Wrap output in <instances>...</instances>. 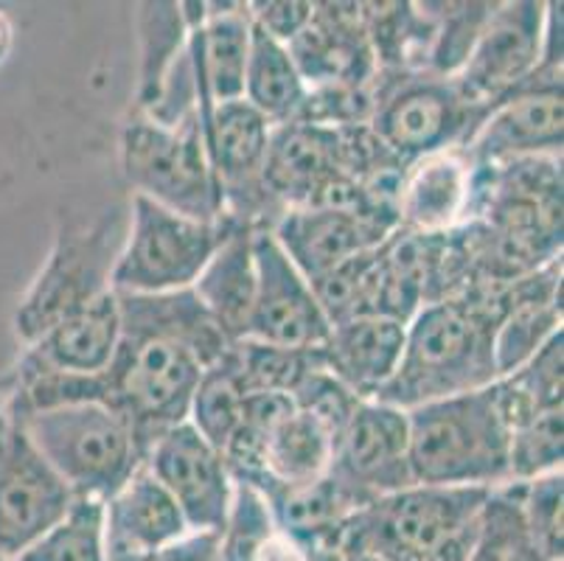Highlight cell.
I'll use <instances>...</instances> for the list:
<instances>
[{
	"instance_id": "obj_36",
	"label": "cell",
	"mask_w": 564,
	"mask_h": 561,
	"mask_svg": "<svg viewBox=\"0 0 564 561\" xmlns=\"http://www.w3.org/2000/svg\"><path fill=\"white\" fill-rule=\"evenodd\" d=\"M18 561H107L105 503L76 500L59 525Z\"/></svg>"
},
{
	"instance_id": "obj_15",
	"label": "cell",
	"mask_w": 564,
	"mask_h": 561,
	"mask_svg": "<svg viewBox=\"0 0 564 561\" xmlns=\"http://www.w3.org/2000/svg\"><path fill=\"white\" fill-rule=\"evenodd\" d=\"M329 475L366 500L415 486L408 410L384 401H362L335 441Z\"/></svg>"
},
{
	"instance_id": "obj_25",
	"label": "cell",
	"mask_w": 564,
	"mask_h": 561,
	"mask_svg": "<svg viewBox=\"0 0 564 561\" xmlns=\"http://www.w3.org/2000/svg\"><path fill=\"white\" fill-rule=\"evenodd\" d=\"M404 348V323L391 317H351L335 323L323 343V365L357 399L373 401L397 374Z\"/></svg>"
},
{
	"instance_id": "obj_37",
	"label": "cell",
	"mask_w": 564,
	"mask_h": 561,
	"mask_svg": "<svg viewBox=\"0 0 564 561\" xmlns=\"http://www.w3.org/2000/svg\"><path fill=\"white\" fill-rule=\"evenodd\" d=\"M564 410L528 416L511 427L509 439V483H525L533 477L562 472L564 461Z\"/></svg>"
},
{
	"instance_id": "obj_32",
	"label": "cell",
	"mask_w": 564,
	"mask_h": 561,
	"mask_svg": "<svg viewBox=\"0 0 564 561\" xmlns=\"http://www.w3.org/2000/svg\"><path fill=\"white\" fill-rule=\"evenodd\" d=\"M562 346L564 334L558 332L522 368L495 382L509 427L528 416L562 408Z\"/></svg>"
},
{
	"instance_id": "obj_10",
	"label": "cell",
	"mask_w": 564,
	"mask_h": 561,
	"mask_svg": "<svg viewBox=\"0 0 564 561\" xmlns=\"http://www.w3.org/2000/svg\"><path fill=\"white\" fill-rule=\"evenodd\" d=\"M76 494L43 457L20 419L0 408V559L18 561L65 519Z\"/></svg>"
},
{
	"instance_id": "obj_16",
	"label": "cell",
	"mask_w": 564,
	"mask_h": 561,
	"mask_svg": "<svg viewBox=\"0 0 564 561\" xmlns=\"http://www.w3.org/2000/svg\"><path fill=\"white\" fill-rule=\"evenodd\" d=\"M340 174H348L343 127L306 121L273 127L261 169V185L279 216L284 211L312 205L323 185Z\"/></svg>"
},
{
	"instance_id": "obj_20",
	"label": "cell",
	"mask_w": 564,
	"mask_h": 561,
	"mask_svg": "<svg viewBox=\"0 0 564 561\" xmlns=\"http://www.w3.org/2000/svg\"><path fill=\"white\" fill-rule=\"evenodd\" d=\"M475 163L464 147L430 154L404 169L397 192V223L410 234H447L469 214Z\"/></svg>"
},
{
	"instance_id": "obj_33",
	"label": "cell",
	"mask_w": 564,
	"mask_h": 561,
	"mask_svg": "<svg viewBox=\"0 0 564 561\" xmlns=\"http://www.w3.org/2000/svg\"><path fill=\"white\" fill-rule=\"evenodd\" d=\"M234 357L248 393H286L323 365L321 348H286L259 339H236Z\"/></svg>"
},
{
	"instance_id": "obj_28",
	"label": "cell",
	"mask_w": 564,
	"mask_h": 561,
	"mask_svg": "<svg viewBox=\"0 0 564 561\" xmlns=\"http://www.w3.org/2000/svg\"><path fill=\"white\" fill-rule=\"evenodd\" d=\"M306 96H310V87L292 60L290 48L253 25L248 71H245V101L273 127H281L301 116Z\"/></svg>"
},
{
	"instance_id": "obj_19",
	"label": "cell",
	"mask_w": 564,
	"mask_h": 561,
	"mask_svg": "<svg viewBox=\"0 0 564 561\" xmlns=\"http://www.w3.org/2000/svg\"><path fill=\"white\" fill-rule=\"evenodd\" d=\"M250 31L253 23L248 3H205V20L188 29V56L197 82L203 130L214 107L245 99Z\"/></svg>"
},
{
	"instance_id": "obj_29",
	"label": "cell",
	"mask_w": 564,
	"mask_h": 561,
	"mask_svg": "<svg viewBox=\"0 0 564 561\" xmlns=\"http://www.w3.org/2000/svg\"><path fill=\"white\" fill-rule=\"evenodd\" d=\"M138 87L135 112L143 116L155 105L163 82L172 74L188 43V23L181 3H138Z\"/></svg>"
},
{
	"instance_id": "obj_41",
	"label": "cell",
	"mask_w": 564,
	"mask_h": 561,
	"mask_svg": "<svg viewBox=\"0 0 564 561\" xmlns=\"http://www.w3.org/2000/svg\"><path fill=\"white\" fill-rule=\"evenodd\" d=\"M124 561H219V533L188 531L186 537L166 544L163 550Z\"/></svg>"
},
{
	"instance_id": "obj_11",
	"label": "cell",
	"mask_w": 564,
	"mask_h": 561,
	"mask_svg": "<svg viewBox=\"0 0 564 561\" xmlns=\"http://www.w3.org/2000/svg\"><path fill=\"white\" fill-rule=\"evenodd\" d=\"M542 34H545V3L536 0L495 3L469 56L449 79L458 85L469 105L489 112L497 101L525 85L533 71L540 68Z\"/></svg>"
},
{
	"instance_id": "obj_21",
	"label": "cell",
	"mask_w": 564,
	"mask_h": 561,
	"mask_svg": "<svg viewBox=\"0 0 564 561\" xmlns=\"http://www.w3.org/2000/svg\"><path fill=\"white\" fill-rule=\"evenodd\" d=\"M118 339H121V309L116 292H107L90 306L79 309L48 328L32 346H23L14 368L99 377L110 368Z\"/></svg>"
},
{
	"instance_id": "obj_4",
	"label": "cell",
	"mask_w": 564,
	"mask_h": 561,
	"mask_svg": "<svg viewBox=\"0 0 564 561\" xmlns=\"http://www.w3.org/2000/svg\"><path fill=\"white\" fill-rule=\"evenodd\" d=\"M127 214L105 211L90 225L63 223L51 253L14 309L12 326L23 346L112 292V270L124 245Z\"/></svg>"
},
{
	"instance_id": "obj_3",
	"label": "cell",
	"mask_w": 564,
	"mask_h": 561,
	"mask_svg": "<svg viewBox=\"0 0 564 561\" xmlns=\"http://www.w3.org/2000/svg\"><path fill=\"white\" fill-rule=\"evenodd\" d=\"M408 427L415 483L453 488L509 483L511 427L495 382L408 410Z\"/></svg>"
},
{
	"instance_id": "obj_42",
	"label": "cell",
	"mask_w": 564,
	"mask_h": 561,
	"mask_svg": "<svg viewBox=\"0 0 564 561\" xmlns=\"http://www.w3.org/2000/svg\"><path fill=\"white\" fill-rule=\"evenodd\" d=\"M478 522L480 517L471 525H466L464 531L455 533L453 539H447L438 550H433L424 561H469L471 548H475V539H478Z\"/></svg>"
},
{
	"instance_id": "obj_14",
	"label": "cell",
	"mask_w": 564,
	"mask_h": 561,
	"mask_svg": "<svg viewBox=\"0 0 564 561\" xmlns=\"http://www.w3.org/2000/svg\"><path fill=\"white\" fill-rule=\"evenodd\" d=\"M143 466L177 503L188 531H223L234 500V477L223 452L214 450L188 421L163 432L143 457Z\"/></svg>"
},
{
	"instance_id": "obj_8",
	"label": "cell",
	"mask_w": 564,
	"mask_h": 561,
	"mask_svg": "<svg viewBox=\"0 0 564 561\" xmlns=\"http://www.w3.org/2000/svg\"><path fill=\"white\" fill-rule=\"evenodd\" d=\"M230 225L234 219L228 216L219 223H199L132 194L124 245L112 270V292L166 295L192 290Z\"/></svg>"
},
{
	"instance_id": "obj_45",
	"label": "cell",
	"mask_w": 564,
	"mask_h": 561,
	"mask_svg": "<svg viewBox=\"0 0 564 561\" xmlns=\"http://www.w3.org/2000/svg\"><path fill=\"white\" fill-rule=\"evenodd\" d=\"M0 561H3V559H0Z\"/></svg>"
},
{
	"instance_id": "obj_1",
	"label": "cell",
	"mask_w": 564,
	"mask_h": 561,
	"mask_svg": "<svg viewBox=\"0 0 564 561\" xmlns=\"http://www.w3.org/2000/svg\"><path fill=\"white\" fill-rule=\"evenodd\" d=\"M121 339L101 374L105 399L135 432L143 457L163 432L188 421L192 396L234 343L205 312L194 290L118 295Z\"/></svg>"
},
{
	"instance_id": "obj_39",
	"label": "cell",
	"mask_w": 564,
	"mask_h": 561,
	"mask_svg": "<svg viewBox=\"0 0 564 561\" xmlns=\"http://www.w3.org/2000/svg\"><path fill=\"white\" fill-rule=\"evenodd\" d=\"M290 396L295 410H301V413H306L310 419H315L335 441L340 439V432L346 430L354 410L362 404V399H357L340 379L332 377L329 370H326V365H321V368H315L312 374H306L304 382L292 390Z\"/></svg>"
},
{
	"instance_id": "obj_18",
	"label": "cell",
	"mask_w": 564,
	"mask_h": 561,
	"mask_svg": "<svg viewBox=\"0 0 564 561\" xmlns=\"http://www.w3.org/2000/svg\"><path fill=\"white\" fill-rule=\"evenodd\" d=\"M393 230L397 225L391 223L335 208H292L270 225V234L275 236L286 259L299 267L310 284L351 256L382 245Z\"/></svg>"
},
{
	"instance_id": "obj_22",
	"label": "cell",
	"mask_w": 564,
	"mask_h": 561,
	"mask_svg": "<svg viewBox=\"0 0 564 561\" xmlns=\"http://www.w3.org/2000/svg\"><path fill=\"white\" fill-rule=\"evenodd\" d=\"M186 533L188 525L183 511L143 463L105 503L107 561L150 555Z\"/></svg>"
},
{
	"instance_id": "obj_13",
	"label": "cell",
	"mask_w": 564,
	"mask_h": 561,
	"mask_svg": "<svg viewBox=\"0 0 564 561\" xmlns=\"http://www.w3.org/2000/svg\"><path fill=\"white\" fill-rule=\"evenodd\" d=\"M256 295L248 337L286 348H323L332 323L317 303L315 290L286 259L270 228H256Z\"/></svg>"
},
{
	"instance_id": "obj_7",
	"label": "cell",
	"mask_w": 564,
	"mask_h": 561,
	"mask_svg": "<svg viewBox=\"0 0 564 561\" xmlns=\"http://www.w3.org/2000/svg\"><path fill=\"white\" fill-rule=\"evenodd\" d=\"M368 130L402 169L466 147L486 112L453 79L435 74H377Z\"/></svg>"
},
{
	"instance_id": "obj_12",
	"label": "cell",
	"mask_w": 564,
	"mask_h": 561,
	"mask_svg": "<svg viewBox=\"0 0 564 561\" xmlns=\"http://www.w3.org/2000/svg\"><path fill=\"white\" fill-rule=\"evenodd\" d=\"M562 71L536 68L525 85L486 112L464 149L471 163L491 166L517 158H562Z\"/></svg>"
},
{
	"instance_id": "obj_35",
	"label": "cell",
	"mask_w": 564,
	"mask_h": 561,
	"mask_svg": "<svg viewBox=\"0 0 564 561\" xmlns=\"http://www.w3.org/2000/svg\"><path fill=\"white\" fill-rule=\"evenodd\" d=\"M495 3H424L433 20V40L427 51V74L455 76L469 56L480 29L489 20Z\"/></svg>"
},
{
	"instance_id": "obj_34",
	"label": "cell",
	"mask_w": 564,
	"mask_h": 561,
	"mask_svg": "<svg viewBox=\"0 0 564 561\" xmlns=\"http://www.w3.org/2000/svg\"><path fill=\"white\" fill-rule=\"evenodd\" d=\"M469 561H547L522 522L514 483L491 488Z\"/></svg>"
},
{
	"instance_id": "obj_5",
	"label": "cell",
	"mask_w": 564,
	"mask_h": 561,
	"mask_svg": "<svg viewBox=\"0 0 564 561\" xmlns=\"http://www.w3.org/2000/svg\"><path fill=\"white\" fill-rule=\"evenodd\" d=\"M20 424L76 500L107 503L143 463L132 427L96 401L29 413Z\"/></svg>"
},
{
	"instance_id": "obj_26",
	"label": "cell",
	"mask_w": 564,
	"mask_h": 561,
	"mask_svg": "<svg viewBox=\"0 0 564 561\" xmlns=\"http://www.w3.org/2000/svg\"><path fill=\"white\" fill-rule=\"evenodd\" d=\"M253 225H230L223 245L214 250L208 265L194 281V295L214 317L230 343L248 337L250 309L256 295V259H253Z\"/></svg>"
},
{
	"instance_id": "obj_44",
	"label": "cell",
	"mask_w": 564,
	"mask_h": 561,
	"mask_svg": "<svg viewBox=\"0 0 564 561\" xmlns=\"http://www.w3.org/2000/svg\"><path fill=\"white\" fill-rule=\"evenodd\" d=\"M337 561H382V559L373 553H368V550H360V548H340Z\"/></svg>"
},
{
	"instance_id": "obj_9",
	"label": "cell",
	"mask_w": 564,
	"mask_h": 561,
	"mask_svg": "<svg viewBox=\"0 0 564 561\" xmlns=\"http://www.w3.org/2000/svg\"><path fill=\"white\" fill-rule=\"evenodd\" d=\"M491 488L415 486L368 503L343 539L382 561H424L484 511Z\"/></svg>"
},
{
	"instance_id": "obj_43",
	"label": "cell",
	"mask_w": 564,
	"mask_h": 561,
	"mask_svg": "<svg viewBox=\"0 0 564 561\" xmlns=\"http://www.w3.org/2000/svg\"><path fill=\"white\" fill-rule=\"evenodd\" d=\"M12 45H14V25L9 20V14L0 9V65L9 60L12 54Z\"/></svg>"
},
{
	"instance_id": "obj_40",
	"label": "cell",
	"mask_w": 564,
	"mask_h": 561,
	"mask_svg": "<svg viewBox=\"0 0 564 561\" xmlns=\"http://www.w3.org/2000/svg\"><path fill=\"white\" fill-rule=\"evenodd\" d=\"M248 9L250 23L284 45L299 37L315 14V3H295V0L292 3L290 0H284V3H248Z\"/></svg>"
},
{
	"instance_id": "obj_23",
	"label": "cell",
	"mask_w": 564,
	"mask_h": 561,
	"mask_svg": "<svg viewBox=\"0 0 564 561\" xmlns=\"http://www.w3.org/2000/svg\"><path fill=\"white\" fill-rule=\"evenodd\" d=\"M264 497L275 522L290 537L326 553H340L348 525L371 500L343 486L329 472L301 486H281L273 481L248 483Z\"/></svg>"
},
{
	"instance_id": "obj_27",
	"label": "cell",
	"mask_w": 564,
	"mask_h": 561,
	"mask_svg": "<svg viewBox=\"0 0 564 561\" xmlns=\"http://www.w3.org/2000/svg\"><path fill=\"white\" fill-rule=\"evenodd\" d=\"M337 555L290 537L264 497L248 483L234 481V500L219 531V561H337Z\"/></svg>"
},
{
	"instance_id": "obj_24",
	"label": "cell",
	"mask_w": 564,
	"mask_h": 561,
	"mask_svg": "<svg viewBox=\"0 0 564 561\" xmlns=\"http://www.w3.org/2000/svg\"><path fill=\"white\" fill-rule=\"evenodd\" d=\"M562 332V259L506 284V315L495 334L497 379L528 363Z\"/></svg>"
},
{
	"instance_id": "obj_30",
	"label": "cell",
	"mask_w": 564,
	"mask_h": 561,
	"mask_svg": "<svg viewBox=\"0 0 564 561\" xmlns=\"http://www.w3.org/2000/svg\"><path fill=\"white\" fill-rule=\"evenodd\" d=\"M335 439L315 419L301 410H292L264 444V475L259 481H273L281 486H301L329 472ZM253 481V483H259Z\"/></svg>"
},
{
	"instance_id": "obj_6",
	"label": "cell",
	"mask_w": 564,
	"mask_h": 561,
	"mask_svg": "<svg viewBox=\"0 0 564 561\" xmlns=\"http://www.w3.org/2000/svg\"><path fill=\"white\" fill-rule=\"evenodd\" d=\"M121 172L132 194L199 223L225 219L223 192L214 174L199 116L163 127L135 116L121 130Z\"/></svg>"
},
{
	"instance_id": "obj_31",
	"label": "cell",
	"mask_w": 564,
	"mask_h": 561,
	"mask_svg": "<svg viewBox=\"0 0 564 561\" xmlns=\"http://www.w3.org/2000/svg\"><path fill=\"white\" fill-rule=\"evenodd\" d=\"M245 390L239 368H236L234 346L219 357L212 368H205L197 390L192 396V408H188V424L203 435L217 452L225 450L236 427L242 424L245 408Z\"/></svg>"
},
{
	"instance_id": "obj_2",
	"label": "cell",
	"mask_w": 564,
	"mask_h": 561,
	"mask_svg": "<svg viewBox=\"0 0 564 561\" xmlns=\"http://www.w3.org/2000/svg\"><path fill=\"white\" fill-rule=\"evenodd\" d=\"M502 315L506 284L475 287L422 306L404 326L397 374L373 401L413 410L497 382L495 334Z\"/></svg>"
},
{
	"instance_id": "obj_38",
	"label": "cell",
	"mask_w": 564,
	"mask_h": 561,
	"mask_svg": "<svg viewBox=\"0 0 564 561\" xmlns=\"http://www.w3.org/2000/svg\"><path fill=\"white\" fill-rule=\"evenodd\" d=\"M517 506H520L522 522L528 533L536 542L547 561L564 559V531H562V511H564V477L562 472L533 477V481L514 483Z\"/></svg>"
},
{
	"instance_id": "obj_17",
	"label": "cell",
	"mask_w": 564,
	"mask_h": 561,
	"mask_svg": "<svg viewBox=\"0 0 564 561\" xmlns=\"http://www.w3.org/2000/svg\"><path fill=\"white\" fill-rule=\"evenodd\" d=\"M290 54L306 87H371L379 68L362 23V3H323L292 40Z\"/></svg>"
}]
</instances>
